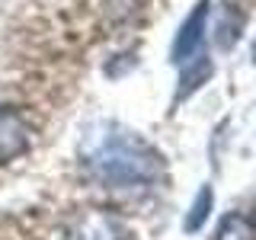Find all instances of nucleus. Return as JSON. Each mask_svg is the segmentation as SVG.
<instances>
[{
    "mask_svg": "<svg viewBox=\"0 0 256 240\" xmlns=\"http://www.w3.org/2000/svg\"><path fill=\"white\" fill-rule=\"evenodd\" d=\"M208 77H212V61H208V58H202V61L196 64V68H189L186 74H182V80H180L182 86L176 90V100H186L189 93H196V90L205 84Z\"/></svg>",
    "mask_w": 256,
    "mask_h": 240,
    "instance_id": "nucleus-8",
    "label": "nucleus"
},
{
    "mask_svg": "<svg viewBox=\"0 0 256 240\" xmlns=\"http://www.w3.org/2000/svg\"><path fill=\"white\" fill-rule=\"evenodd\" d=\"M208 13H212V4H208V0H198L196 10H192V13L186 16V22L180 26V32H176V38H173V61H176V64L189 61L192 52L202 45Z\"/></svg>",
    "mask_w": 256,
    "mask_h": 240,
    "instance_id": "nucleus-4",
    "label": "nucleus"
},
{
    "mask_svg": "<svg viewBox=\"0 0 256 240\" xmlns=\"http://www.w3.org/2000/svg\"><path fill=\"white\" fill-rule=\"evenodd\" d=\"M212 240H256V221L240 212L224 214L218 221V228H214Z\"/></svg>",
    "mask_w": 256,
    "mask_h": 240,
    "instance_id": "nucleus-5",
    "label": "nucleus"
},
{
    "mask_svg": "<svg viewBox=\"0 0 256 240\" xmlns=\"http://www.w3.org/2000/svg\"><path fill=\"white\" fill-rule=\"evenodd\" d=\"M212 205H214V192H212V186H202L198 196H196V202H192V208H189V214H186V230L189 234H196V230L208 221Z\"/></svg>",
    "mask_w": 256,
    "mask_h": 240,
    "instance_id": "nucleus-7",
    "label": "nucleus"
},
{
    "mask_svg": "<svg viewBox=\"0 0 256 240\" xmlns=\"http://www.w3.org/2000/svg\"><path fill=\"white\" fill-rule=\"evenodd\" d=\"M64 240H134L128 224L109 208H80L64 224Z\"/></svg>",
    "mask_w": 256,
    "mask_h": 240,
    "instance_id": "nucleus-2",
    "label": "nucleus"
},
{
    "mask_svg": "<svg viewBox=\"0 0 256 240\" xmlns=\"http://www.w3.org/2000/svg\"><path fill=\"white\" fill-rule=\"evenodd\" d=\"M80 166L106 189H150L164 180V157L132 128L96 122L80 141Z\"/></svg>",
    "mask_w": 256,
    "mask_h": 240,
    "instance_id": "nucleus-1",
    "label": "nucleus"
},
{
    "mask_svg": "<svg viewBox=\"0 0 256 240\" xmlns=\"http://www.w3.org/2000/svg\"><path fill=\"white\" fill-rule=\"evenodd\" d=\"M253 61H256V42H253Z\"/></svg>",
    "mask_w": 256,
    "mask_h": 240,
    "instance_id": "nucleus-9",
    "label": "nucleus"
},
{
    "mask_svg": "<svg viewBox=\"0 0 256 240\" xmlns=\"http://www.w3.org/2000/svg\"><path fill=\"white\" fill-rule=\"evenodd\" d=\"M32 128L13 106H0V164L22 157L29 150Z\"/></svg>",
    "mask_w": 256,
    "mask_h": 240,
    "instance_id": "nucleus-3",
    "label": "nucleus"
},
{
    "mask_svg": "<svg viewBox=\"0 0 256 240\" xmlns=\"http://www.w3.org/2000/svg\"><path fill=\"white\" fill-rule=\"evenodd\" d=\"M240 29H244V13H240L234 4H224L221 20H218V45L234 48L237 38H240Z\"/></svg>",
    "mask_w": 256,
    "mask_h": 240,
    "instance_id": "nucleus-6",
    "label": "nucleus"
}]
</instances>
